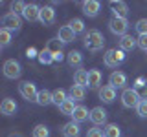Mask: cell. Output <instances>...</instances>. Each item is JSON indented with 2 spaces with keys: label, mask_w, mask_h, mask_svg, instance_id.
<instances>
[{
  "label": "cell",
  "mask_w": 147,
  "mask_h": 137,
  "mask_svg": "<svg viewBox=\"0 0 147 137\" xmlns=\"http://www.w3.org/2000/svg\"><path fill=\"white\" fill-rule=\"evenodd\" d=\"M103 46H105V37L101 31L90 29L85 35V48L88 51H99V49H103Z\"/></svg>",
  "instance_id": "cell-1"
},
{
  "label": "cell",
  "mask_w": 147,
  "mask_h": 137,
  "mask_svg": "<svg viewBox=\"0 0 147 137\" xmlns=\"http://www.w3.org/2000/svg\"><path fill=\"white\" fill-rule=\"evenodd\" d=\"M18 93L26 100H30V102H37V99H39V90H37V86L30 80H22L20 84H18Z\"/></svg>",
  "instance_id": "cell-2"
},
{
  "label": "cell",
  "mask_w": 147,
  "mask_h": 137,
  "mask_svg": "<svg viewBox=\"0 0 147 137\" xmlns=\"http://www.w3.org/2000/svg\"><path fill=\"white\" fill-rule=\"evenodd\" d=\"M0 24H2V29H7V31H18L22 26V20H20V15L9 11L6 13L2 18H0Z\"/></svg>",
  "instance_id": "cell-3"
},
{
  "label": "cell",
  "mask_w": 147,
  "mask_h": 137,
  "mask_svg": "<svg viewBox=\"0 0 147 137\" xmlns=\"http://www.w3.org/2000/svg\"><path fill=\"white\" fill-rule=\"evenodd\" d=\"M2 71H4V77H6V79H13V80L22 75V68H20V64H18V61H15V59H7V61L4 62Z\"/></svg>",
  "instance_id": "cell-4"
},
{
  "label": "cell",
  "mask_w": 147,
  "mask_h": 137,
  "mask_svg": "<svg viewBox=\"0 0 147 137\" xmlns=\"http://www.w3.org/2000/svg\"><path fill=\"white\" fill-rule=\"evenodd\" d=\"M140 93L134 90V88H125L123 90V93H121V104L125 108H136L138 104H140Z\"/></svg>",
  "instance_id": "cell-5"
},
{
  "label": "cell",
  "mask_w": 147,
  "mask_h": 137,
  "mask_svg": "<svg viewBox=\"0 0 147 137\" xmlns=\"http://www.w3.org/2000/svg\"><path fill=\"white\" fill-rule=\"evenodd\" d=\"M123 61H125V55L121 49H107V53L103 55V62L107 68H116Z\"/></svg>",
  "instance_id": "cell-6"
},
{
  "label": "cell",
  "mask_w": 147,
  "mask_h": 137,
  "mask_svg": "<svg viewBox=\"0 0 147 137\" xmlns=\"http://www.w3.org/2000/svg\"><path fill=\"white\" fill-rule=\"evenodd\" d=\"M109 29L112 31L114 35H118V37L127 35V29H129V22H127V18L112 17V18L109 20Z\"/></svg>",
  "instance_id": "cell-7"
},
{
  "label": "cell",
  "mask_w": 147,
  "mask_h": 137,
  "mask_svg": "<svg viewBox=\"0 0 147 137\" xmlns=\"http://www.w3.org/2000/svg\"><path fill=\"white\" fill-rule=\"evenodd\" d=\"M55 18H57V15H55V9L52 6L40 7V15H39V22H40V24L52 26V24H55Z\"/></svg>",
  "instance_id": "cell-8"
},
{
  "label": "cell",
  "mask_w": 147,
  "mask_h": 137,
  "mask_svg": "<svg viewBox=\"0 0 147 137\" xmlns=\"http://www.w3.org/2000/svg\"><path fill=\"white\" fill-rule=\"evenodd\" d=\"M57 40L61 44H70L76 40V33H74V29L70 26H61L57 31Z\"/></svg>",
  "instance_id": "cell-9"
},
{
  "label": "cell",
  "mask_w": 147,
  "mask_h": 137,
  "mask_svg": "<svg viewBox=\"0 0 147 137\" xmlns=\"http://www.w3.org/2000/svg\"><path fill=\"white\" fill-rule=\"evenodd\" d=\"M99 11H101V4L98 0H86V2H83V13L86 17L94 18V17L99 15Z\"/></svg>",
  "instance_id": "cell-10"
},
{
  "label": "cell",
  "mask_w": 147,
  "mask_h": 137,
  "mask_svg": "<svg viewBox=\"0 0 147 137\" xmlns=\"http://www.w3.org/2000/svg\"><path fill=\"white\" fill-rule=\"evenodd\" d=\"M90 121L94 122L96 126L105 124V122H107V110H105V108H101V106L92 108V110H90Z\"/></svg>",
  "instance_id": "cell-11"
},
{
  "label": "cell",
  "mask_w": 147,
  "mask_h": 137,
  "mask_svg": "<svg viewBox=\"0 0 147 137\" xmlns=\"http://www.w3.org/2000/svg\"><path fill=\"white\" fill-rule=\"evenodd\" d=\"M109 84L112 86V88H125V84H127V75L123 71H112L110 73V77H109Z\"/></svg>",
  "instance_id": "cell-12"
},
{
  "label": "cell",
  "mask_w": 147,
  "mask_h": 137,
  "mask_svg": "<svg viewBox=\"0 0 147 137\" xmlns=\"http://www.w3.org/2000/svg\"><path fill=\"white\" fill-rule=\"evenodd\" d=\"M99 99L103 100V102H107V104L114 102V99H116V88H112L110 84L101 86L99 88Z\"/></svg>",
  "instance_id": "cell-13"
},
{
  "label": "cell",
  "mask_w": 147,
  "mask_h": 137,
  "mask_svg": "<svg viewBox=\"0 0 147 137\" xmlns=\"http://www.w3.org/2000/svg\"><path fill=\"white\" fill-rule=\"evenodd\" d=\"M39 15H40V7L37 6V4H28L26 9H24V13H22L24 20H28V22L39 20Z\"/></svg>",
  "instance_id": "cell-14"
},
{
  "label": "cell",
  "mask_w": 147,
  "mask_h": 137,
  "mask_svg": "<svg viewBox=\"0 0 147 137\" xmlns=\"http://www.w3.org/2000/svg\"><path fill=\"white\" fill-rule=\"evenodd\" d=\"M110 7H112L114 17H118V18H127V15H129V7H127L125 2L112 0V2H110Z\"/></svg>",
  "instance_id": "cell-15"
},
{
  "label": "cell",
  "mask_w": 147,
  "mask_h": 137,
  "mask_svg": "<svg viewBox=\"0 0 147 137\" xmlns=\"http://www.w3.org/2000/svg\"><path fill=\"white\" fill-rule=\"evenodd\" d=\"M61 132H63V137H79L81 128H79V124H77V122L70 121V122H66V124L61 128Z\"/></svg>",
  "instance_id": "cell-16"
},
{
  "label": "cell",
  "mask_w": 147,
  "mask_h": 137,
  "mask_svg": "<svg viewBox=\"0 0 147 137\" xmlns=\"http://www.w3.org/2000/svg\"><path fill=\"white\" fill-rule=\"evenodd\" d=\"M118 46H119L121 51H132L138 44H136V39H132V35H123L121 39H119Z\"/></svg>",
  "instance_id": "cell-17"
},
{
  "label": "cell",
  "mask_w": 147,
  "mask_h": 137,
  "mask_svg": "<svg viewBox=\"0 0 147 137\" xmlns=\"http://www.w3.org/2000/svg\"><path fill=\"white\" fill-rule=\"evenodd\" d=\"M72 119H74V122H85L86 119H90V112H88V108L86 106H83V104H79V106L76 108V112H74V115H72Z\"/></svg>",
  "instance_id": "cell-18"
},
{
  "label": "cell",
  "mask_w": 147,
  "mask_h": 137,
  "mask_svg": "<svg viewBox=\"0 0 147 137\" xmlns=\"http://www.w3.org/2000/svg\"><path fill=\"white\" fill-rule=\"evenodd\" d=\"M74 84L81 86V88H86L88 86V71L83 70V68L76 70V73H74Z\"/></svg>",
  "instance_id": "cell-19"
},
{
  "label": "cell",
  "mask_w": 147,
  "mask_h": 137,
  "mask_svg": "<svg viewBox=\"0 0 147 137\" xmlns=\"http://www.w3.org/2000/svg\"><path fill=\"white\" fill-rule=\"evenodd\" d=\"M17 102L13 99H4L2 100V104H0V112L4 113V115H13V113H17Z\"/></svg>",
  "instance_id": "cell-20"
},
{
  "label": "cell",
  "mask_w": 147,
  "mask_h": 137,
  "mask_svg": "<svg viewBox=\"0 0 147 137\" xmlns=\"http://www.w3.org/2000/svg\"><path fill=\"white\" fill-rule=\"evenodd\" d=\"M101 79H103V75H101L99 70H88V88H92V90L99 88Z\"/></svg>",
  "instance_id": "cell-21"
},
{
  "label": "cell",
  "mask_w": 147,
  "mask_h": 137,
  "mask_svg": "<svg viewBox=\"0 0 147 137\" xmlns=\"http://www.w3.org/2000/svg\"><path fill=\"white\" fill-rule=\"evenodd\" d=\"M37 104H40V106H48V104H53V91L40 90V91H39V99H37Z\"/></svg>",
  "instance_id": "cell-22"
},
{
  "label": "cell",
  "mask_w": 147,
  "mask_h": 137,
  "mask_svg": "<svg viewBox=\"0 0 147 137\" xmlns=\"http://www.w3.org/2000/svg\"><path fill=\"white\" fill-rule=\"evenodd\" d=\"M76 108H77V106H76V100H72L70 97H68V99L61 104V106H59V112H61L63 115H74Z\"/></svg>",
  "instance_id": "cell-23"
},
{
  "label": "cell",
  "mask_w": 147,
  "mask_h": 137,
  "mask_svg": "<svg viewBox=\"0 0 147 137\" xmlns=\"http://www.w3.org/2000/svg\"><path fill=\"white\" fill-rule=\"evenodd\" d=\"M66 61H68V64H70L72 68H81L83 55H81V51H70V53H68V57H66Z\"/></svg>",
  "instance_id": "cell-24"
},
{
  "label": "cell",
  "mask_w": 147,
  "mask_h": 137,
  "mask_svg": "<svg viewBox=\"0 0 147 137\" xmlns=\"http://www.w3.org/2000/svg\"><path fill=\"white\" fill-rule=\"evenodd\" d=\"M68 97L72 100H83L85 99V88H81V86H77V84H72L70 91H68Z\"/></svg>",
  "instance_id": "cell-25"
},
{
  "label": "cell",
  "mask_w": 147,
  "mask_h": 137,
  "mask_svg": "<svg viewBox=\"0 0 147 137\" xmlns=\"http://www.w3.org/2000/svg\"><path fill=\"white\" fill-rule=\"evenodd\" d=\"M39 62H40V64H52V62H55L53 53L50 51L48 48L40 49V51H39Z\"/></svg>",
  "instance_id": "cell-26"
},
{
  "label": "cell",
  "mask_w": 147,
  "mask_h": 137,
  "mask_svg": "<svg viewBox=\"0 0 147 137\" xmlns=\"http://www.w3.org/2000/svg\"><path fill=\"white\" fill-rule=\"evenodd\" d=\"M103 134H105V137H119V135H121V130H119V126H118V124L110 122V124L105 126Z\"/></svg>",
  "instance_id": "cell-27"
},
{
  "label": "cell",
  "mask_w": 147,
  "mask_h": 137,
  "mask_svg": "<svg viewBox=\"0 0 147 137\" xmlns=\"http://www.w3.org/2000/svg\"><path fill=\"white\" fill-rule=\"evenodd\" d=\"M68 26L74 29V33L79 35V33H85V22L81 20V18H74V20L68 22Z\"/></svg>",
  "instance_id": "cell-28"
},
{
  "label": "cell",
  "mask_w": 147,
  "mask_h": 137,
  "mask_svg": "<svg viewBox=\"0 0 147 137\" xmlns=\"http://www.w3.org/2000/svg\"><path fill=\"white\" fill-rule=\"evenodd\" d=\"M66 99H68V95H66V91H64L63 88H59V90H55V91H53V104L61 106V104H63Z\"/></svg>",
  "instance_id": "cell-29"
},
{
  "label": "cell",
  "mask_w": 147,
  "mask_h": 137,
  "mask_svg": "<svg viewBox=\"0 0 147 137\" xmlns=\"http://www.w3.org/2000/svg\"><path fill=\"white\" fill-rule=\"evenodd\" d=\"M33 137H50V130L46 124H37L33 128Z\"/></svg>",
  "instance_id": "cell-30"
},
{
  "label": "cell",
  "mask_w": 147,
  "mask_h": 137,
  "mask_svg": "<svg viewBox=\"0 0 147 137\" xmlns=\"http://www.w3.org/2000/svg\"><path fill=\"white\" fill-rule=\"evenodd\" d=\"M9 44H11V31L0 29V48H6Z\"/></svg>",
  "instance_id": "cell-31"
},
{
  "label": "cell",
  "mask_w": 147,
  "mask_h": 137,
  "mask_svg": "<svg viewBox=\"0 0 147 137\" xmlns=\"http://www.w3.org/2000/svg\"><path fill=\"white\" fill-rule=\"evenodd\" d=\"M134 29H136L140 35H145V33H147V18H140V20L134 24Z\"/></svg>",
  "instance_id": "cell-32"
},
{
  "label": "cell",
  "mask_w": 147,
  "mask_h": 137,
  "mask_svg": "<svg viewBox=\"0 0 147 137\" xmlns=\"http://www.w3.org/2000/svg\"><path fill=\"white\" fill-rule=\"evenodd\" d=\"M136 113L140 117H144V119L147 117V99H142L140 100V104L136 106Z\"/></svg>",
  "instance_id": "cell-33"
},
{
  "label": "cell",
  "mask_w": 147,
  "mask_h": 137,
  "mask_svg": "<svg viewBox=\"0 0 147 137\" xmlns=\"http://www.w3.org/2000/svg\"><path fill=\"white\" fill-rule=\"evenodd\" d=\"M26 6H28L26 2H13L11 4V11L17 13V15H22V13H24V9H26Z\"/></svg>",
  "instance_id": "cell-34"
},
{
  "label": "cell",
  "mask_w": 147,
  "mask_h": 137,
  "mask_svg": "<svg viewBox=\"0 0 147 137\" xmlns=\"http://www.w3.org/2000/svg\"><path fill=\"white\" fill-rule=\"evenodd\" d=\"M136 44H138V48H140L142 51H147V33L145 35H138Z\"/></svg>",
  "instance_id": "cell-35"
},
{
  "label": "cell",
  "mask_w": 147,
  "mask_h": 137,
  "mask_svg": "<svg viewBox=\"0 0 147 137\" xmlns=\"http://www.w3.org/2000/svg\"><path fill=\"white\" fill-rule=\"evenodd\" d=\"M86 137H105V134L99 128H90V130L86 132Z\"/></svg>",
  "instance_id": "cell-36"
},
{
  "label": "cell",
  "mask_w": 147,
  "mask_h": 137,
  "mask_svg": "<svg viewBox=\"0 0 147 137\" xmlns=\"http://www.w3.org/2000/svg\"><path fill=\"white\" fill-rule=\"evenodd\" d=\"M26 53H28V57H35V49H33V48H30Z\"/></svg>",
  "instance_id": "cell-37"
},
{
  "label": "cell",
  "mask_w": 147,
  "mask_h": 137,
  "mask_svg": "<svg viewBox=\"0 0 147 137\" xmlns=\"http://www.w3.org/2000/svg\"><path fill=\"white\" fill-rule=\"evenodd\" d=\"M11 137H20V135H11Z\"/></svg>",
  "instance_id": "cell-38"
}]
</instances>
